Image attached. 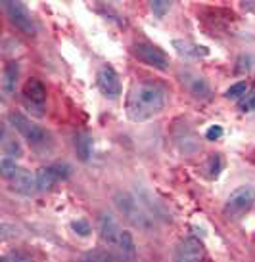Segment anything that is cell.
Returning <instances> with one entry per match:
<instances>
[{
  "instance_id": "obj_8",
  "label": "cell",
  "mask_w": 255,
  "mask_h": 262,
  "mask_svg": "<svg viewBox=\"0 0 255 262\" xmlns=\"http://www.w3.org/2000/svg\"><path fill=\"white\" fill-rule=\"evenodd\" d=\"M71 174V168L67 165H50V167H43L36 170V186L38 191H46L60 180H67Z\"/></svg>"
},
{
  "instance_id": "obj_16",
  "label": "cell",
  "mask_w": 255,
  "mask_h": 262,
  "mask_svg": "<svg viewBox=\"0 0 255 262\" xmlns=\"http://www.w3.org/2000/svg\"><path fill=\"white\" fill-rule=\"evenodd\" d=\"M173 46L181 56H188V58H204L207 56V48L205 46H198V44H190L184 40H173Z\"/></svg>"
},
{
  "instance_id": "obj_11",
  "label": "cell",
  "mask_w": 255,
  "mask_h": 262,
  "mask_svg": "<svg viewBox=\"0 0 255 262\" xmlns=\"http://www.w3.org/2000/svg\"><path fill=\"white\" fill-rule=\"evenodd\" d=\"M10 189L15 191V193H22V195H33L38 191V186H36V174H31L29 170H25V168H17V172H15L10 180Z\"/></svg>"
},
{
  "instance_id": "obj_13",
  "label": "cell",
  "mask_w": 255,
  "mask_h": 262,
  "mask_svg": "<svg viewBox=\"0 0 255 262\" xmlns=\"http://www.w3.org/2000/svg\"><path fill=\"white\" fill-rule=\"evenodd\" d=\"M85 262H136L134 258H129L121 251H115L111 247L94 249L85 256Z\"/></svg>"
},
{
  "instance_id": "obj_25",
  "label": "cell",
  "mask_w": 255,
  "mask_h": 262,
  "mask_svg": "<svg viewBox=\"0 0 255 262\" xmlns=\"http://www.w3.org/2000/svg\"><path fill=\"white\" fill-rule=\"evenodd\" d=\"M221 136H223V128L221 126H211V128H207V132H205V138L211 140V142L219 140Z\"/></svg>"
},
{
  "instance_id": "obj_18",
  "label": "cell",
  "mask_w": 255,
  "mask_h": 262,
  "mask_svg": "<svg viewBox=\"0 0 255 262\" xmlns=\"http://www.w3.org/2000/svg\"><path fill=\"white\" fill-rule=\"evenodd\" d=\"M75 151L79 155L81 161H88L90 159V153H92V138L85 134V132H79L75 136Z\"/></svg>"
},
{
  "instance_id": "obj_26",
  "label": "cell",
  "mask_w": 255,
  "mask_h": 262,
  "mask_svg": "<svg viewBox=\"0 0 255 262\" xmlns=\"http://www.w3.org/2000/svg\"><path fill=\"white\" fill-rule=\"evenodd\" d=\"M12 258H14V262H27V258H23L22 255H14Z\"/></svg>"
},
{
  "instance_id": "obj_14",
  "label": "cell",
  "mask_w": 255,
  "mask_h": 262,
  "mask_svg": "<svg viewBox=\"0 0 255 262\" xmlns=\"http://www.w3.org/2000/svg\"><path fill=\"white\" fill-rule=\"evenodd\" d=\"M17 79H19V63L17 61H8L4 71H2V94L6 98H10L15 92Z\"/></svg>"
},
{
  "instance_id": "obj_2",
  "label": "cell",
  "mask_w": 255,
  "mask_h": 262,
  "mask_svg": "<svg viewBox=\"0 0 255 262\" xmlns=\"http://www.w3.org/2000/svg\"><path fill=\"white\" fill-rule=\"evenodd\" d=\"M98 230H100V239L106 243V247L121 251L129 258L136 260V245H134L131 232L123 230L111 214H100V219H98Z\"/></svg>"
},
{
  "instance_id": "obj_15",
  "label": "cell",
  "mask_w": 255,
  "mask_h": 262,
  "mask_svg": "<svg viewBox=\"0 0 255 262\" xmlns=\"http://www.w3.org/2000/svg\"><path fill=\"white\" fill-rule=\"evenodd\" d=\"M182 82H186L190 94H194L196 98H200V100H204V98L209 96V84H207L204 77H200V75L184 73L182 75Z\"/></svg>"
},
{
  "instance_id": "obj_3",
  "label": "cell",
  "mask_w": 255,
  "mask_h": 262,
  "mask_svg": "<svg viewBox=\"0 0 255 262\" xmlns=\"http://www.w3.org/2000/svg\"><path fill=\"white\" fill-rule=\"evenodd\" d=\"M113 203H115L117 211L123 214L132 226H136L140 230H150L153 226L152 214L146 211L144 207L127 191H119L113 195Z\"/></svg>"
},
{
  "instance_id": "obj_9",
  "label": "cell",
  "mask_w": 255,
  "mask_h": 262,
  "mask_svg": "<svg viewBox=\"0 0 255 262\" xmlns=\"http://www.w3.org/2000/svg\"><path fill=\"white\" fill-rule=\"evenodd\" d=\"M134 54H136V58L140 61H144L146 66L155 67L160 71H165L169 67L167 54L163 50H160L158 46H153V44H136L134 46Z\"/></svg>"
},
{
  "instance_id": "obj_17",
  "label": "cell",
  "mask_w": 255,
  "mask_h": 262,
  "mask_svg": "<svg viewBox=\"0 0 255 262\" xmlns=\"http://www.w3.org/2000/svg\"><path fill=\"white\" fill-rule=\"evenodd\" d=\"M2 151H4V157H10V159H19L23 155L22 144L15 138H8L6 128L2 130Z\"/></svg>"
},
{
  "instance_id": "obj_21",
  "label": "cell",
  "mask_w": 255,
  "mask_h": 262,
  "mask_svg": "<svg viewBox=\"0 0 255 262\" xmlns=\"http://www.w3.org/2000/svg\"><path fill=\"white\" fill-rule=\"evenodd\" d=\"M240 111L242 113H251V111H255V88L249 90L248 94L240 100Z\"/></svg>"
},
{
  "instance_id": "obj_27",
  "label": "cell",
  "mask_w": 255,
  "mask_h": 262,
  "mask_svg": "<svg viewBox=\"0 0 255 262\" xmlns=\"http://www.w3.org/2000/svg\"><path fill=\"white\" fill-rule=\"evenodd\" d=\"M0 262H12V258H10V256H2V258H0Z\"/></svg>"
},
{
  "instance_id": "obj_23",
  "label": "cell",
  "mask_w": 255,
  "mask_h": 262,
  "mask_svg": "<svg viewBox=\"0 0 255 262\" xmlns=\"http://www.w3.org/2000/svg\"><path fill=\"white\" fill-rule=\"evenodd\" d=\"M221 167H223V161L219 155H211L209 161H207V168H209V176L211 178H217L219 172H221Z\"/></svg>"
},
{
  "instance_id": "obj_20",
  "label": "cell",
  "mask_w": 255,
  "mask_h": 262,
  "mask_svg": "<svg viewBox=\"0 0 255 262\" xmlns=\"http://www.w3.org/2000/svg\"><path fill=\"white\" fill-rule=\"evenodd\" d=\"M17 163H15V159H10V157H2V161H0V172H2V176L6 178V180H10L12 176L17 172Z\"/></svg>"
},
{
  "instance_id": "obj_22",
  "label": "cell",
  "mask_w": 255,
  "mask_h": 262,
  "mask_svg": "<svg viewBox=\"0 0 255 262\" xmlns=\"http://www.w3.org/2000/svg\"><path fill=\"white\" fill-rule=\"evenodd\" d=\"M150 8H152V12L155 14V17H163L165 12H169L171 2H167V0H153L152 4H150Z\"/></svg>"
},
{
  "instance_id": "obj_6",
  "label": "cell",
  "mask_w": 255,
  "mask_h": 262,
  "mask_svg": "<svg viewBox=\"0 0 255 262\" xmlns=\"http://www.w3.org/2000/svg\"><path fill=\"white\" fill-rule=\"evenodd\" d=\"M2 8H4V12H6L8 19L10 23L14 25L17 31H22L23 35H36V23L33 19V15L27 8L23 6L22 2H12V0H6V2H2Z\"/></svg>"
},
{
  "instance_id": "obj_24",
  "label": "cell",
  "mask_w": 255,
  "mask_h": 262,
  "mask_svg": "<svg viewBox=\"0 0 255 262\" xmlns=\"http://www.w3.org/2000/svg\"><path fill=\"white\" fill-rule=\"evenodd\" d=\"M71 228L79 233V235H83V237H87L88 233L92 232V230H90V224H88L87 220H73Z\"/></svg>"
},
{
  "instance_id": "obj_10",
  "label": "cell",
  "mask_w": 255,
  "mask_h": 262,
  "mask_svg": "<svg viewBox=\"0 0 255 262\" xmlns=\"http://www.w3.org/2000/svg\"><path fill=\"white\" fill-rule=\"evenodd\" d=\"M98 88L106 98L109 100H115L121 96V80L117 77L115 69L109 66H104L100 71H98Z\"/></svg>"
},
{
  "instance_id": "obj_5",
  "label": "cell",
  "mask_w": 255,
  "mask_h": 262,
  "mask_svg": "<svg viewBox=\"0 0 255 262\" xmlns=\"http://www.w3.org/2000/svg\"><path fill=\"white\" fill-rule=\"evenodd\" d=\"M8 121L12 124V128L17 130L22 134L23 138L29 142L31 146H43L46 144V140H48V132L44 130L43 126H38L35 124L31 119L19 113V111H12L10 115H8Z\"/></svg>"
},
{
  "instance_id": "obj_7",
  "label": "cell",
  "mask_w": 255,
  "mask_h": 262,
  "mask_svg": "<svg viewBox=\"0 0 255 262\" xmlns=\"http://www.w3.org/2000/svg\"><path fill=\"white\" fill-rule=\"evenodd\" d=\"M23 105L33 111L36 117L44 115V103H46V88L38 79H29L25 82L22 92Z\"/></svg>"
},
{
  "instance_id": "obj_19",
  "label": "cell",
  "mask_w": 255,
  "mask_h": 262,
  "mask_svg": "<svg viewBox=\"0 0 255 262\" xmlns=\"http://www.w3.org/2000/svg\"><path fill=\"white\" fill-rule=\"evenodd\" d=\"M246 94H248V84H246L244 80H242V82H236V84H232V86L225 92V96L228 98V100H242Z\"/></svg>"
},
{
  "instance_id": "obj_1",
  "label": "cell",
  "mask_w": 255,
  "mask_h": 262,
  "mask_svg": "<svg viewBox=\"0 0 255 262\" xmlns=\"http://www.w3.org/2000/svg\"><path fill=\"white\" fill-rule=\"evenodd\" d=\"M167 102L165 88L158 82H139L127 96V115L132 123H144L160 115Z\"/></svg>"
},
{
  "instance_id": "obj_4",
  "label": "cell",
  "mask_w": 255,
  "mask_h": 262,
  "mask_svg": "<svg viewBox=\"0 0 255 262\" xmlns=\"http://www.w3.org/2000/svg\"><path fill=\"white\" fill-rule=\"evenodd\" d=\"M255 205V188L253 186H242V188L234 189L228 195L223 212L226 219L230 220H240L242 216H246Z\"/></svg>"
},
{
  "instance_id": "obj_12",
  "label": "cell",
  "mask_w": 255,
  "mask_h": 262,
  "mask_svg": "<svg viewBox=\"0 0 255 262\" xmlns=\"http://www.w3.org/2000/svg\"><path fill=\"white\" fill-rule=\"evenodd\" d=\"M176 262H204V245L194 237H188L176 247Z\"/></svg>"
}]
</instances>
